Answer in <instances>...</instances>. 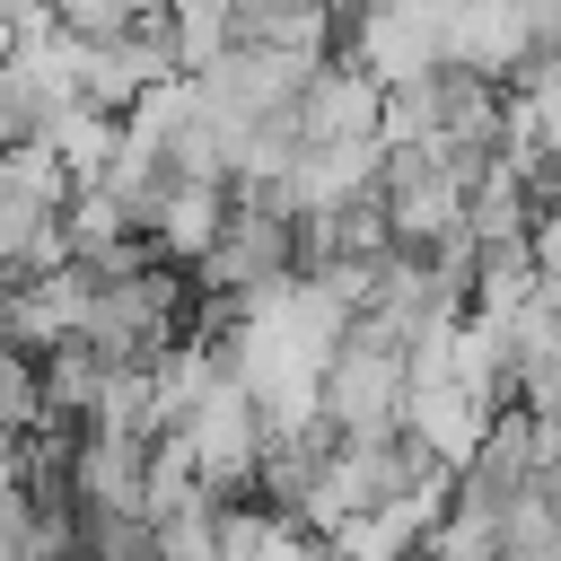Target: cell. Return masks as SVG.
<instances>
[{
	"instance_id": "1",
	"label": "cell",
	"mask_w": 561,
	"mask_h": 561,
	"mask_svg": "<svg viewBox=\"0 0 561 561\" xmlns=\"http://www.w3.org/2000/svg\"><path fill=\"white\" fill-rule=\"evenodd\" d=\"M44 421V377H35V351H18V342H0V430H35Z\"/></svg>"
},
{
	"instance_id": "2",
	"label": "cell",
	"mask_w": 561,
	"mask_h": 561,
	"mask_svg": "<svg viewBox=\"0 0 561 561\" xmlns=\"http://www.w3.org/2000/svg\"><path fill=\"white\" fill-rule=\"evenodd\" d=\"M333 9H342V18H351V9H359V0H333Z\"/></svg>"
}]
</instances>
